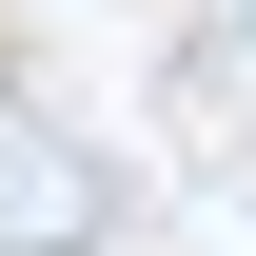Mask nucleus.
<instances>
[{
	"label": "nucleus",
	"mask_w": 256,
	"mask_h": 256,
	"mask_svg": "<svg viewBox=\"0 0 256 256\" xmlns=\"http://www.w3.org/2000/svg\"><path fill=\"white\" fill-rule=\"evenodd\" d=\"M98 178L79 138H40V118H0V256H98Z\"/></svg>",
	"instance_id": "obj_1"
},
{
	"label": "nucleus",
	"mask_w": 256,
	"mask_h": 256,
	"mask_svg": "<svg viewBox=\"0 0 256 256\" xmlns=\"http://www.w3.org/2000/svg\"><path fill=\"white\" fill-rule=\"evenodd\" d=\"M236 60H256V0H236Z\"/></svg>",
	"instance_id": "obj_2"
}]
</instances>
